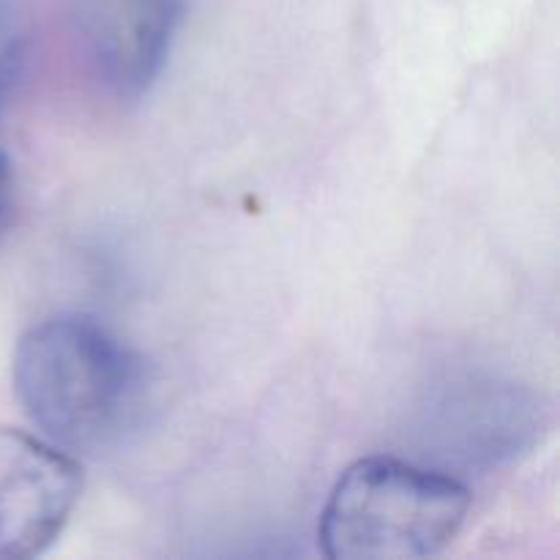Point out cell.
Instances as JSON below:
<instances>
[{"mask_svg":"<svg viewBox=\"0 0 560 560\" xmlns=\"http://www.w3.org/2000/svg\"><path fill=\"white\" fill-rule=\"evenodd\" d=\"M11 383L31 424L69 454H102L140 430L151 372L140 353L82 315L36 323L20 337Z\"/></svg>","mask_w":560,"mask_h":560,"instance_id":"1","label":"cell"},{"mask_svg":"<svg viewBox=\"0 0 560 560\" xmlns=\"http://www.w3.org/2000/svg\"><path fill=\"white\" fill-rule=\"evenodd\" d=\"M470 512L463 481L397 457H364L334 485L317 545L331 560H421L441 556Z\"/></svg>","mask_w":560,"mask_h":560,"instance_id":"2","label":"cell"},{"mask_svg":"<svg viewBox=\"0 0 560 560\" xmlns=\"http://www.w3.org/2000/svg\"><path fill=\"white\" fill-rule=\"evenodd\" d=\"M80 492L82 470L69 452L42 435L0 427V560L47 552Z\"/></svg>","mask_w":560,"mask_h":560,"instance_id":"3","label":"cell"},{"mask_svg":"<svg viewBox=\"0 0 560 560\" xmlns=\"http://www.w3.org/2000/svg\"><path fill=\"white\" fill-rule=\"evenodd\" d=\"M184 11L186 0H71V25L96 80L140 98L167 63Z\"/></svg>","mask_w":560,"mask_h":560,"instance_id":"4","label":"cell"},{"mask_svg":"<svg viewBox=\"0 0 560 560\" xmlns=\"http://www.w3.org/2000/svg\"><path fill=\"white\" fill-rule=\"evenodd\" d=\"M11 197H14V164L9 153L0 151V224L11 208Z\"/></svg>","mask_w":560,"mask_h":560,"instance_id":"5","label":"cell"}]
</instances>
